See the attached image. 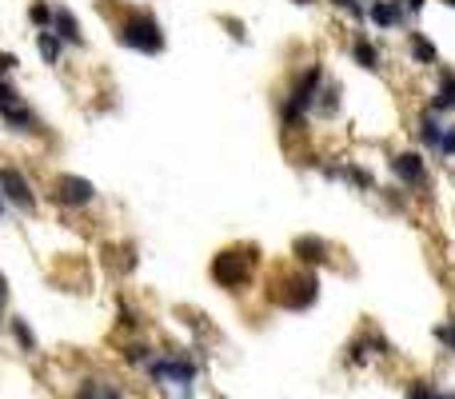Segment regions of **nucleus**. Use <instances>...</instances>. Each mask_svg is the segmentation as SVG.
Instances as JSON below:
<instances>
[{
	"label": "nucleus",
	"instance_id": "6ab92c4d",
	"mask_svg": "<svg viewBox=\"0 0 455 399\" xmlns=\"http://www.w3.org/2000/svg\"><path fill=\"white\" fill-rule=\"evenodd\" d=\"M148 359H152L148 348H140V343H132L128 348V363H148Z\"/></svg>",
	"mask_w": 455,
	"mask_h": 399
},
{
	"label": "nucleus",
	"instance_id": "412c9836",
	"mask_svg": "<svg viewBox=\"0 0 455 399\" xmlns=\"http://www.w3.org/2000/svg\"><path fill=\"white\" fill-rule=\"evenodd\" d=\"M439 152L455 156V128H447V132H444V140H439Z\"/></svg>",
	"mask_w": 455,
	"mask_h": 399
},
{
	"label": "nucleus",
	"instance_id": "7ed1b4c3",
	"mask_svg": "<svg viewBox=\"0 0 455 399\" xmlns=\"http://www.w3.org/2000/svg\"><path fill=\"white\" fill-rule=\"evenodd\" d=\"M315 84H320V68H308V76L296 80L292 96H288V104H283V124H296V120L315 104Z\"/></svg>",
	"mask_w": 455,
	"mask_h": 399
},
{
	"label": "nucleus",
	"instance_id": "c85d7f7f",
	"mask_svg": "<svg viewBox=\"0 0 455 399\" xmlns=\"http://www.w3.org/2000/svg\"><path fill=\"white\" fill-rule=\"evenodd\" d=\"M447 4H455V0H447Z\"/></svg>",
	"mask_w": 455,
	"mask_h": 399
},
{
	"label": "nucleus",
	"instance_id": "9b49d317",
	"mask_svg": "<svg viewBox=\"0 0 455 399\" xmlns=\"http://www.w3.org/2000/svg\"><path fill=\"white\" fill-rule=\"evenodd\" d=\"M419 140H424L427 148H439L444 128H439V120H435V116H424V120H419Z\"/></svg>",
	"mask_w": 455,
	"mask_h": 399
},
{
	"label": "nucleus",
	"instance_id": "dca6fc26",
	"mask_svg": "<svg viewBox=\"0 0 455 399\" xmlns=\"http://www.w3.org/2000/svg\"><path fill=\"white\" fill-rule=\"evenodd\" d=\"M12 336L21 339L24 351H36V339H32V331H28V323H24V319H16V323H12Z\"/></svg>",
	"mask_w": 455,
	"mask_h": 399
},
{
	"label": "nucleus",
	"instance_id": "aec40b11",
	"mask_svg": "<svg viewBox=\"0 0 455 399\" xmlns=\"http://www.w3.org/2000/svg\"><path fill=\"white\" fill-rule=\"evenodd\" d=\"M435 339H444L447 348L455 351V323H447V328H435Z\"/></svg>",
	"mask_w": 455,
	"mask_h": 399
},
{
	"label": "nucleus",
	"instance_id": "f257e3e1",
	"mask_svg": "<svg viewBox=\"0 0 455 399\" xmlns=\"http://www.w3.org/2000/svg\"><path fill=\"white\" fill-rule=\"evenodd\" d=\"M148 375L156 379V383H168V388H192L196 363L188 356L168 351V356H160V359H148Z\"/></svg>",
	"mask_w": 455,
	"mask_h": 399
},
{
	"label": "nucleus",
	"instance_id": "5701e85b",
	"mask_svg": "<svg viewBox=\"0 0 455 399\" xmlns=\"http://www.w3.org/2000/svg\"><path fill=\"white\" fill-rule=\"evenodd\" d=\"M340 9H347V12H355V16H367V9H360V0H335Z\"/></svg>",
	"mask_w": 455,
	"mask_h": 399
},
{
	"label": "nucleus",
	"instance_id": "f3484780",
	"mask_svg": "<svg viewBox=\"0 0 455 399\" xmlns=\"http://www.w3.org/2000/svg\"><path fill=\"white\" fill-rule=\"evenodd\" d=\"M296 252H300L303 259H320L324 244H320V239H296Z\"/></svg>",
	"mask_w": 455,
	"mask_h": 399
},
{
	"label": "nucleus",
	"instance_id": "20e7f679",
	"mask_svg": "<svg viewBox=\"0 0 455 399\" xmlns=\"http://www.w3.org/2000/svg\"><path fill=\"white\" fill-rule=\"evenodd\" d=\"M0 188H4V196H9L12 204H21V208H32V192H28V180H24L21 172L4 168V172H0Z\"/></svg>",
	"mask_w": 455,
	"mask_h": 399
},
{
	"label": "nucleus",
	"instance_id": "4be33fe9",
	"mask_svg": "<svg viewBox=\"0 0 455 399\" xmlns=\"http://www.w3.org/2000/svg\"><path fill=\"white\" fill-rule=\"evenodd\" d=\"M395 9L399 12H419L424 9V0H395Z\"/></svg>",
	"mask_w": 455,
	"mask_h": 399
},
{
	"label": "nucleus",
	"instance_id": "9d476101",
	"mask_svg": "<svg viewBox=\"0 0 455 399\" xmlns=\"http://www.w3.org/2000/svg\"><path fill=\"white\" fill-rule=\"evenodd\" d=\"M432 108H455V72L439 76V96H435Z\"/></svg>",
	"mask_w": 455,
	"mask_h": 399
},
{
	"label": "nucleus",
	"instance_id": "39448f33",
	"mask_svg": "<svg viewBox=\"0 0 455 399\" xmlns=\"http://www.w3.org/2000/svg\"><path fill=\"white\" fill-rule=\"evenodd\" d=\"M56 192H61L64 204H88L92 200V184L80 176H61L56 180Z\"/></svg>",
	"mask_w": 455,
	"mask_h": 399
},
{
	"label": "nucleus",
	"instance_id": "a878e982",
	"mask_svg": "<svg viewBox=\"0 0 455 399\" xmlns=\"http://www.w3.org/2000/svg\"><path fill=\"white\" fill-rule=\"evenodd\" d=\"M100 399H120V388H108V383H104V388H100Z\"/></svg>",
	"mask_w": 455,
	"mask_h": 399
},
{
	"label": "nucleus",
	"instance_id": "f8f14e48",
	"mask_svg": "<svg viewBox=\"0 0 455 399\" xmlns=\"http://www.w3.org/2000/svg\"><path fill=\"white\" fill-rule=\"evenodd\" d=\"M352 56L360 60L364 68H380V56H375V48H372V44H367L364 36H360V40H355V44H352Z\"/></svg>",
	"mask_w": 455,
	"mask_h": 399
},
{
	"label": "nucleus",
	"instance_id": "6e6552de",
	"mask_svg": "<svg viewBox=\"0 0 455 399\" xmlns=\"http://www.w3.org/2000/svg\"><path fill=\"white\" fill-rule=\"evenodd\" d=\"M52 24H56V36H61V40H68V44H76V40H80L76 16H72L68 9H52Z\"/></svg>",
	"mask_w": 455,
	"mask_h": 399
},
{
	"label": "nucleus",
	"instance_id": "393cba45",
	"mask_svg": "<svg viewBox=\"0 0 455 399\" xmlns=\"http://www.w3.org/2000/svg\"><path fill=\"white\" fill-rule=\"evenodd\" d=\"M16 68V56H9V52H4V56H0V72H12Z\"/></svg>",
	"mask_w": 455,
	"mask_h": 399
},
{
	"label": "nucleus",
	"instance_id": "cd10ccee",
	"mask_svg": "<svg viewBox=\"0 0 455 399\" xmlns=\"http://www.w3.org/2000/svg\"><path fill=\"white\" fill-rule=\"evenodd\" d=\"M296 4H308V0H296Z\"/></svg>",
	"mask_w": 455,
	"mask_h": 399
},
{
	"label": "nucleus",
	"instance_id": "ddd939ff",
	"mask_svg": "<svg viewBox=\"0 0 455 399\" xmlns=\"http://www.w3.org/2000/svg\"><path fill=\"white\" fill-rule=\"evenodd\" d=\"M36 48H41V56H44V60H48V64H52V60L61 56V40H56V36H52L48 28H44L41 36H36Z\"/></svg>",
	"mask_w": 455,
	"mask_h": 399
},
{
	"label": "nucleus",
	"instance_id": "bb28decb",
	"mask_svg": "<svg viewBox=\"0 0 455 399\" xmlns=\"http://www.w3.org/2000/svg\"><path fill=\"white\" fill-rule=\"evenodd\" d=\"M4 299H9V288H4V276H0V304H4Z\"/></svg>",
	"mask_w": 455,
	"mask_h": 399
},
{
	"label": "nucleus",
	"instance_id": "f03ea898",
	"mask_svg": "<svg viewBox=\"0 0 455 399\" xmlns=\"http://www.w3.org/2000/svg\"><path fill=\"white\" fill-rule=\"evenodd\" d=\"M120 40L128 44V48H136V52H160L164 48V36H160V24L152 16H128L124 20V28H120Z\"/></svg>",
	"mask_w": 455,
	"mask_h": 399
},
{
	"label": "nucleus",
	"instance_id": "0eeeda50",
	"mask_svg": "<svg viewBox=\"0 0 455 399\" xmlns=\"http://www.w3.org/2000/svg\"><path fill=\"white\" fill-rule=\"evenodd\" d=\"M367 20L380 24V28H392V24L404 20V12L395 9V0H372V4H367Z\"/></svg>",
	"mask_w": 455,
	"mask_h": 399
},
{
	"label": "nucleus",
	"instance_id": "a211bd4d",
	"mask_svg": "<svg viewBox=\"0 0 455 399\" xmlns=\"http://www.w3.org/2000/svg\"><path fill=\"white\" fill-rule=\"evenodd\" d=\"M28 16L36 20V24H52V9H48V4H32Z\"/></svg>",
	"mask_w": 455,
	"mask_h": 399
},
{
	"label": "nucleus",
	"instance_id": "4468645a",
	"mask_svg": "<svg viewBox=\"0 0 455 399\" xmlns=\"http://www.w3.org/2000/svg\"><path fill=\"white\" fill-rule=\"evenodd\" d=\"M412 56L419 60V64H435V44L424 36H412Z\"/></svg>",
	"mask_w": 455,
	"mask_h": 399
},
{
	"label": "nucleus",
	"instance_id": "423d86ee",
	"mask_svg": "<svg viewBox=\"0 0 455 399\" xmlns=\"http://www.w3.org/2000/svg\"><path fill=\"white\" fill-rule=\"evenodd\" d=\"M392 172L399 180H407V184H419V180H424V160L415 156V152H399V156L392 160Z\"/></svg>",
	"mask_w": 455,
	"mask_h": 399
},
{
	"label": "nucleus",
	"instance_id": "2eb2a0df",
	"mask_svg": "<svg viewBox=\"0 0 455 399\" xmlns=\"http://www.w3.org/2000/svg\"><path fill=\"white\" fill-rule=\"evenodd\" d=\"M407 399H439V391L424 379H415V383H407Z\"/></svg>",
	"mask_w": 455,
	"mask_h": 399
},
{
	"label": "nucleus",
	"instance_id": "1a4fd4ad",
	"mask_svg": "<svg viewBox=\"0 0 455 399\" xmlns=\"http://www.w3.org/2000/svg\"><path fill=\"white\" fill-rule=\"evenodd\" d=\"M0 116L9 120L12 128H24V132H28V128H32V124H36V116H32V112H28V108H24L21 100H12V104H4V108H0Z\"/></svg>",
	"mask_w": 455,
	"mask_h": 399
},
{
	"label": "nucleus",
	"instance_id": "b1692460",
	"mask_svg": "<svg viewBox=\"0 0 455 399\" xmlns=\"http://www.w3.org/2000/svg\"><path fill=\"white\" fill-rule=\"evenodd\" d=\"M12 100H16V92H12L4 80H0V108H4V104H12Z\"/></svg>",
	"mask_w": 455,
	"mask_h": 399
}]
</instances>
